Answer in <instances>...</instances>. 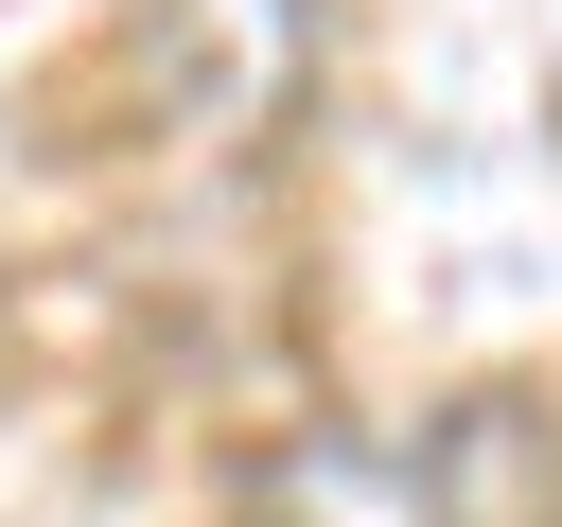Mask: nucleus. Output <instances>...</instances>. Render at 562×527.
<instances>
[{
    "label": "nucleus",
    "instance_id": "2",
    "mask_svg": "<svg viewBox=\"0 0 562 527\" xmlns=\"http://www.w3.org/2000/svg\"><path fill=\"white\" fill-rule=\"evenodd\" d=\"M246 527H439V509H422V439L299 422V439L246 474Z\"/></svg>",
    "mask_w": 562,
    "mask_h": 527
},
{
    "label": "nucleus",
    "instance_id": "1",
    "mask_svg": "<svg viewBox=\"0 0 562 527\" xmlns=\"http://www.w3.org/2000/svg\"><path fill=\"white\" fill-rule=\"evenodd\" d=\"M422 509L439 527H562V404L527 386H474L422 422Z\"/></svg>",
    "mask_w": 562,
    "mask_h": 527
}]
</instances>
